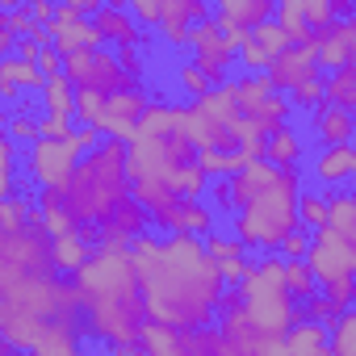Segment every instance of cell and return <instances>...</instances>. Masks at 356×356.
<instances>
[{
    "instance_id": "1",
    "label": "cell",
    "mask_w": 356,
    "mask_h": 356,
    "mask_svg": "<svg viewBox=\"0 0 356 356\" xmlns=\"http://www.w3.org/2000/svg\"><path fill=\"white\" fill-rule=\"evenodd\" d=\"M130 264L138 277V293L147 306V323L172 331H197L218 318L222 306V277L206 256L202 239L193 235H138L130 248Z\"/></svg>"
},
{
    "instance_id": "2",
    "label": "cell",
    "mask_w": 356,
    "mask_h": 356,
    "mask_svg": "<svg viewBox=\"0 0 356 356\" xmlns=\"http://www.w3.org/2000/svg\"><path fill=\"white\" fill-rule=\"evenodd\" d=\"M126 176L130 189H163L181 202H202L210 181L197 168V151L185 134V105H172L163 97L147 101L130 143H126Z\"/></svg>"
},
{
    "instance_id": "3",
    "label": "cell",
    "mask_w": 356,
    "mask_h": 356,
    "mask_svg": "<svg viewBox=\"0 0 356 356\" xmlns=\"http://www.w3.org/2000/svg\"><path fill=\"white\" fill-rule=\"evenodd\" d=\"M72 289L84 314V331L109 348H130L138 343L147 327V306L138 293V277L130 264L126 248L97 243L84 268L72 273Z\"/></svg>"
},
{
    "instance_id": "4",
    "label": "cell",
    "mask_w": 356,
    "mask_h": 356,
    "mask_svg": "<svg viewBox=\"0 0 356 356\" xmlns=\"http://www.w3.org/2000/svg\"><path fill=\"white\" fill-rule=\"evenodd\" d=\"M80 335L84 314L72 281H63L59 273L0 285V339H9L17 352L30 356L55 343H80Z\"/></svg>"
},
{
    "instance_id": "5",
    "label": "cell",
    "mask_w": 356,
    "mask_h": 356,
    "mask_svg": "<svg viewBox=\"0 0 356 356\" xmlns=\"http://www.w3.org/2000/svg\"><path fill=\"white\" fill-rule=\"evenodd\" d=\"M298 168H273L268 159L248 163L227 181V210H235V243L277 252L285 235L298 231Z\"/></svg>"
},
{
    "instance_id": "6",
    "label": "cell",
    "mask_w": 356,
    "mask_h": 356,
    "mask_svg": "<svg viewBox=\"0 0 356 356\" xmlns=\"http://www.w3.org/2000/svg\"><path fill=\"white\" fill-rule=\"evenodd\" d=\"M130 202V176H126V147L113 138H101L88 155H80L72 181L63 185L67 214L88 231L101 227L118 206Z\"/></svg>"
},
{
    "instance_id": "7",
    "label": "cell",
    "mask_w": 356,
    "mask_h": 356,
    "mask_svg": "<svg viewBox=\"0 0 356 356\" xmlns=\"http://www.w3.org/2000/svg\"><path fill=\"white\" fill-rule=\"evenodd\" d=\"M235 298L248 327L260 335H285L298 323V302L285 293V281H281V256L256 260L252 273L235 285Z\"/></svg>"
},
{
    "instance_id": "8",
    "label": "cell",
    "mask_w": 356,
    "mask_h": 356,
    "mask_svg": "<svg viewBox=\"0 0 356 356\" xmlns=\"http://www.w3.org/2000/svg\"><path fill=\"white\" fill-rule=\"evenodd\" d=\"M51 273H55L51 235L38 222V214L17 231H0V285L22 277H51Z\"/></svg>"
},
{
    "instance_id": "9",
    "label": "cell",
    "mask_w": 356,
    "mask_h": 356,
    "mask_svg": "<svg viewBox=\"0 0 356 356\" xmlns=\"http://www.w3.org/2000/svg\"><path fill=\"white\" fill-rule=\"evenodd\" d=\"M218 314H222V327H218V356H289L281 335H260V331L248 327L235 289L222 293Z\"/></svg>"
},
{
    "instance_id": "10",
    "label": "cell",
    "mask_w": 356,
    "mask_h": 356,
    "mask_svg": "<svg viewBox=\"0 0 356 356\" xmlns=\"http://www.w3.org/2000/svg\"><path fill=\"white\" fill-rule=\"evenodd\" d=\"M302 264L310 268L314 285H339V281H352V273H356V243L331 235L327 227H323V231H310V248H306Z\"/></svg>"
},
{
    "instance_id": "11",
    "label": "cell",
    "mask_w": 356,
    "mask_h": 356,
    "mask_svg": "<svg viewBox=\"0 0 356 356\" xmlns=\"http://www.w3.org/2000/svg\"><path fill=\"white\" fill-rule=\"evenodd\" d=\"M76 163H80V151H76L72 138H38V143H30V176H34L38 189L63 193Z\"/></svg>"
},
{
    "instance_id": "12",
    "label": "cell",
    "mask_w": 356,
    "mask_h": 356,
    "mask_svg": "<svg viewBox=\"0 0 356 356\" xmlns=\"http://www.w3.org/2000/svg\"><path fill=\"white\" fill-rule=\"evenodd\" d=\"M314 76H323V72H318V59H314V42L285 47V51L268 63V72H264V80H268V88H273L277 97L293 92L298 84H306V80H314Z\"/></svg>"
},
{
    "instance_id": "13",
    "label": "cell",
    "mask_w": 356,
    "mask_h": 356,
    "mask_svg": "<svg viewBox=\"0 0 356 356\" xmlns=\"http://www.w3.org/2000/svg\"><path fill=\"white\" fill-rule=\"evenodd\" d=\"M143 109H147V97H143L138 88H126V92L105 97V109H101L97 134H101V138H113V143L126 147L130 134H134V126H138V118H143Z\"/></svg>"
},
{
    "instance_id": "14",
    "label": "cell",
    "mask_w": 356,
    "mask_h": 356,
    "mask_svg": "<svg viewBox=\"0 0 356 356\" xmlns=\"http://www.w3.org/2000/svg\"><path fill=\"white\" fill-rule=\"evenodd\" d=\"M47 34H51V51H55L59 59L80 55V51H97V47H101L92 22H88V17H76L67 5H55V22L47 26Z\"/></svg>"
},
{
    "instance_id": "15",
    "label": "cell",
    "mask_w": 356,
    "mask_h": 356,
    "mask_svg": "<svg viewBox=\"0 0 356 356\" xmlns=\"http://www.w3.org/2000/svg\"><path fill=\"white\" fill-rule=\"evenodd\" d=\"M314 59H318V72L331 67H352L356 63V17L352 22H331L323 34H314Z\"/></svg>"
},
{
    "instance_id": "16",
    "label": "cell",
    "mask_w": 356,
    "mask_h": 356,
    "mask_svg": "<svg viewBox=\"0 0 356 356\" xmlns=\"http://www.w3.org/2000/svg\"><path fill=\"white\" fill-rule=\"evenodd\" d=\"M285 47H289V38H285L273 22H264V26H256V30L248 34V42L235 51V59L248 67V76H264V72H268V63H273Z\"/></svg>"
},
{
    "instance_id": "17",
    "label": "cell",
    "mask_w": 356,
    "mask_h": 356,
    "mask_svg": "<svg viewBox=\"0 0 356 356\" xmlns=\"http://www.w3.org/2000/svg\"><path fill=\"white\" fill-rule=\"evenodd\" d=\"M80 88L101 92V97H113V92L134 88V80L122 72V63H118L113 51H92V55H88V67H84V76H80V84H76V92H80Z\"/></svg>"
},
{
    "instance_id": "18",
    "label": "cell",
    "mask_w": 356,
    "mask_h": 356,
    "mask_svg": "<svg viewBox=\"0 0 356 356\" xmlns=\"http://www.w3.org/2000/svg\"><path fill=\"white\" fill-rule=\"evenodd\" d=\"M147 227H151V222H147L143 206L130 197L126 206H118V210L97 227V235H92V239H97V243H109V248H130L138 235H147Z\"/></svg>"
},
{
    "instance_id": "19",
    "label": "cell",
    "mask_w": 356,
    "mask_h": 356,
    "mask_svg": "<svg viewBox=\"0 0 356 356\" xmlns=\"http://www.w3.org/2000/svg\"><path fill=\"white\" fill-rule=\"evenodd\" d=\"M210 17H214V26H218L222 34H231V30L252 34L256 26L273 22V0H222Z\"/></svg>"
},
{
    "instance_id": "20",
    "label": "cell",
    "mask_w": 356,
    "mask_h": 356,
    "mask_svg": "<svg viewBox=\"0 0 356 356\" xmlns=\"http://www.w3.org/2000/svg\"><path fill=\"white\" fill-rule=\"evenodd\" d=\"M92 30H97L101 42H113L118 51H138L143 38H147V34L130 22V13H126L122 5H101V9L92 13Z\"/></svg>"
},
{
    "instance_id": "21",
    "label": "cell",
    "mask_w": 356,
    "mask_h": 356,
    "mask_svg": "<svg viewBox=\"0 0 356 356\" xmlns=\"http://www.w3.org/2000/svg\"><path fill=\"white\" fill-rule=\"evenodd\" d=\"M202 248H206V256L214 260V268H218L222 285H239V281L252 273V260L243 256V248H239L235 239H227V235H206V239H202Z\"/></svg>"
},
{
    "instance_id": "22",
    "label": "cell",
    "mask_w": 356,
    "mask_h": 356,
    "mask_svg": "<svg viewBox=\"0 0 356 356\" xmlns=\"http://www.w3.org/2000/svg\"><path fill=\"white\" fill-rule=\"evenodd\" d=\"M314 118V134H318V143L323 147H343V143H352V134H356V122H352V113H343V109H331V105H318V109H310Z\"/></svg>"
},
{
    "instance_id": "23",
    "label": "cell",
    "mask_w": 356,
    "mask_h": 356,
    "mask_svg": "<svg viewBox=\"0 0 356 356\" xmlns=\"http://www.w3.org/2000/svg\"><path fill=\"white\" fill-rule=\"evenodd\" d=\"M352 172H356V151H352V143H343V147H323V155L314 159V176L323 185H343V181H352Z\"/></svg>"
},
{
    "instance_id": "24",
    "label": "cell",
    "mask_w": 356,
    "mask_h": 356,
    "mask_svg": "<svg viewBox=\"0 0 356 356\" xmlns=\"http://www.w3.org/2000/svg\"><path fill=\"white\" fill-rule=\"evenodd\" d=\"M88 256H92V235H88V231H76V235H59V239H51L55 273H76V268H84Z\"/></svg>"
},
{
    "instance_id": "25",
    "label": "cell",
    "mask_w": 356,
    "mask_h": 356,
    "mask_svg": "<svg viewBox=\"0 0 356 356\" xmlns=\"http://www.w3.org/2000/svg\"><path fill=\"white\" fill-rule=\"evenodd\" d=\"M323 105L352 113V105H356V63H352V67H339V72H331V76H323Z\"/></svg>"
},
{
    "instance_id": "26",
    "label": "cell",
    "mask_w": 356,
    "mask_h": 356,
    "mask_svg": "<svg viewBox=\"0 0 356 356\" xmlns=\"http://www.w3.org/2000/svg\"><path fill=\"white\" fill-rule=\"evenodd\" d=\"M138 348H143V356H189L185 352V335L172 331V327H159V323H147L143 327Z\"/></svg>"
},
{
    "instance_id": "27",
    "label": "cell",
    "mask_w": 356,
    "mask_h": 356,
    "mask_svg": "<svg viewBox=\"0 0 356 356\" xmlns=\"http://www.w3.org/2000/svg\"><path fill=\"white\" fill-rule=\"evenodd\" d=\"M193 67L202 72V80H206L210 88H218V84H227V72L235 67V51H231L227 42H218V47H210V51H197V55H193Z\"/></svg>"
},
{
    "instance_id": "28",
    "label": "cell",
    "mask_w": 356,
    "mask_h": 356,
    "mask_svg": "<svg viewBox=\"0 0 356 356\" xmlns=\"http://www.w3.org/2000/svg\"><path fill=\"white\" fill-rule=\"evenodd\" d=\"M264 159H268L273 168H298V159H302V138L293 134V126H281V130H273V134L264 138Z\"/></svg>"
},
{
    "instance_id": "29",
    "label": "cell",
    "mask_w": 356,
    "mask_h": 356,
    "mask_svg": "<svg viewBox=\"0 0 356 356\" xmlns=\"http://www.w3.org/2000/svg\"><path fill=\"white\" fill-rule=\"evenodd\" d=\"M42 118H55V122H72V109H76V88L63 80V76H55V80H47L42 84Z\"/></svg>"
},
{
    "instance_id": "30",
    "label": "cell",
    "mask_w": 356,
    "mask_h": 356,
    "mask_svg": "<svg viewBox=\"0 0 356 356\" xmlns=\"http://www.w3.org/2000/svg\"><path fill=\"white\" fill-rule=\"evenodd\" d=\"M327 231L356 243V197L352 193H335L327 197Z\"/></svg>"
},
{
    "instance_id": "31",
    "label": "cell",
    "mask_w": 356,
    "mask_h": 356,
    "mask_svg": "<svg viewBox=\"0 0 356 356\" xmlns=\"http://www.w3.org/2000/svg\"><path fill=\"white\" fill-rule=\"evenodd\" d=\"M281 281H285V293L293 298V302H310L314 298V277H310V268L302 264V260H281Z\"/></svg>"
},
{
    "instance_id": "32",
    "label": "cell",
    "mask_w": 356,
    "mask_h": 356,
    "mask_svg": "<svg viewBox=\"0 0 356 356\" xmlns=\"http://www.w3.org/2000/svg\"><path fill=\"white\" fill-rule=\"evenodd\" d=\"M327 352L331 356H356V314L352 310H343L327 327Z\"/></svg>"
},
{
    "instance_id": "33",
    "label": "cell",
    "mask_w": 356,
    "mask_h": 356,
    "mask_svg": "<svg viewBox=\"0 0 356 356\" xmlns=\"http://www.w3.org/2000/svg\"><path fill=\"white\" fill-rule=\"evenodd\" d=\"M206 17H210V9L202 5V0H163V9H159V26L163 22H172V26H197Z\"/></svg>"
},
{
    "instance_id": "34",
    "label": "cell",
    "mask_w": 356,
    "mask_h": 356,
    "mask_svg": "<svg viewBox=\"0 0 356 356\" xmlns=\"http://www.w3.org/2000/svg\"><path fill=\"white\" fill-rule=\"evenodd\" d=\"M298 227L302 231H323L327 227V197L323 193H302L298 197Z\"/></svg>"
},
{
    "instance_id": "35",
    "label": "cell",
    "mask_w": 356,
    "mask_h": 356,
    "mask_svg": "<svg viewBox=\"0 0 356 356\" xmlns=\"http://www.w3.org/2000/svg\"><path fill=\"white\" fill-rule=\"evenodd\" d=\"M101 109H105V97H101V92H88V88H80V92H76V109H72V118H80V126H92V130H97Z\"/></svg>"
},
{
    "instance_id": "36",
    "label": "cell",
    "mask_w": 356,
    "mask_h": 356,
    "mask_svg": "<svg viewBox=\"0 0 356 356\" xmlns=\"http://www.w3.org/2000/svg\"><path fill=\"white\" fill-rule=\"evenodd\" d=\"M302 17H306V30H310V38H314V34H323V30L335 22V13H331V0H302Z\"/></svg>"
},
{
    "instance_id": "37",
    "label": "cell",
    "mask_w": 356,
    "mask_h": 356,
    "mask_svg": "<svg viewBox=\"0 0 356 356\" xmlns=\"http://www.w3.org/2000/svg\"><path fill=\"white\" fill-rule=\"evenodd\" d=\"M285 101H289V109H318L323 105V76L298 84L293 92H285Z\"/></svg>"
},
{
    "instance_id": "38",
    "label": "cell",
    "mask_w": 356,
    "mask_h": 356,
    "mask_svg": "<svg viewBox=\"0 0 356 356\" xmlns=\"http://www.w3.org/2000/svg\"><path fill=\"white\" fill-rule=\"evenodd\" d=\"M185 352H189V356H218V327L185 331Z\"/></svg>"
},
{
    "instance_id": "39",
    "label": "cell",
    "mask_w": 356,
    "mask_h": 356,
    "mask_svg": "<svg viewBox=\"0 0 356 356\" xmlns=\"http://www.w3.org/2000/svg\"><path fill=\"white\" fill-rule=\"evenodd\" d=\"M339 314H343V310H339V306H331L327 298H310L306 306H298V318H306V323H318V327H331Z\"/></svg>"
},
{
    "instance_id": "40",
    "label": "cell",
    "mask_w": 356,
    "mask_h": 356,
    "mask_svg": "<svg viewBox=\"0 0 356 356\" xmlns=\"http://www.w3.org/2000/svg\"><path fill=\"white\" fill-rule=\"evenodd\" d=\"M5 130H9L13 143H17V138H22V143H38V122H34L30 113H13V118L5 122Z\"/></svg>"
},
{
    "instance_id": "41",
    "label": "cell",
    "mask_w": 356,
    "mask_h": 356,
    "mask_svg": "<svg viewBox=\"0 0 356 356\" xmlns=\"http://www.w3.org/2000/svg\"><path fill=\"white\" fill-rule=\"evenodd\" d=\"M306 248H310V231H302V227H298L293 235H285V239H281V248H277V252H281V260H302V256H306Z\"/></svg>"
},
{
    "instance_id": "42",
    "label": "cell",
    "mask_w": 356,
    "mask_h": 356,
    "mask_svg": "<svg viewBox=\"0 0 356 356\" xmlns=\"http://www.w3.org/2000/svg\"><path fill=\"white\" fill-rule=\"evenodd\" d=\"M181 88H185V92H189V97H193V101H197V97H206V92H210V84H206V80H202V72H197V67H193V63H185V67H181Z\"/></svg>"
},
{
    "instance_id": "43",
    "label": "cell",
    "mask_w": 356,
    "mask_h": 356,
    "mask_svg": "<svg viewBox=\"0 0 356 356\" xmlns=\"http://www.w3.org/2000/svg\"><path fill=\"white\" fill-rule=\"evenodd\" d=\"M34 67L42 72V80H55V76H63V59H59V55H55L51 47H47L42 55H38V63H34Z\"/></svg>"
},
{
    "instance_id": "44",
    "label": "cell",
    "mask_w": 356,
    "mask_h": 356,
    "mask_svg": "<svg viewBox=\"0 0 356 356\" xmlns=\"http://www.w3.org/2000/svg\"><path fill=\"white\" fill-rule=\"evenodd\" d=\"M38 138H72V122L42 118V122H38Z\"/></svg>"
},
{
    "instance_id": "45",
    "label": "cell",
    "mask_w": 356,
    "mask_h": 356,
    "mask_svg": "<svg viewBox=\"0 0 356 356\" xmlns=\"http://www.w3.org/2000/svg\"><path fill=\"white\" fill-rule=\"evenodd\" d=\"M30 17H34V26H51L55 22V5H51V0H30Z\"/></svg>"
},
{
    "instance_id": "46",
    "label": "cell",
    "mask_w": 356,
    "mask_h": 356,
    "mask_svg": "<svg viewBox=\"0 0 356 356\" xmlns=\"http://www.w3.org/2000/svg\"><path fill=\"white\" fill-rule=\"evenodd\" d=\"M159 34H163L168 47H185V42H189V26H172V22H163Z\"/></svg>"
},
{
    "instance_id": "47",
    "label": "cell",
    "mask_w": 356,
    "mask_h": 356,
    "mask_svg": "<svg viewBox=\"0 0 356 356\" xmlns=\"http://www.w3.org/2000/svg\"><path fill=\"white\" fill-rule=\"evenodd\" d=\"M0 172L13 176V138L9 134H0Z\"/></svg>"
},
{
    "instance_id": "48",
    "label": "cell",
    "mask_w": 356,
    "mask_h": 356,
    "mask_svg": "<svg viewBox=\"0 0 356 356\" xmlns=\"http://www.w3.org/2000/svg\"><path fill=\"white\" fill-rule=\"evenodd\" d=\"M30 356H80V343H55V348H38Z\"/></svg>"
},
{
    "instance_id": "49",
    "label": "cell",
    "mask_w": 356,
    "mask_h": 356,
    "mask_svg": "<svg viewBox=\"0 0 356 356\" xmlns=\"http://www.w3.org/2000/svg\"><path fill=\"white\" fill-rule=\"evenodd\" d=\"M206 193H210V202H218V206L227 210V181H214V185H210Z\"/></svg>"
},
{
    "instance_id": "50",
    "label": "cell",
    "mask_w": 356,
    "mask_h": 356,
    "mask_svg": "<svg viewBox=\"0 0 356 356\" xmlns=\"http://www.w3.org/2000/svg\"><path fill=\"white\" fill-rule=\"evenodd\" d=\"M5 197H13V176L0 172V202H5Z\"/></svg>"
},
{
    "instance_id": "51",
    "label": "cell",
    "mask_w": 356,
    "mask_h": 356,
    "mask_svg": "<svg viewBox=\"0 0 356 356\" xmlns=\"http://www.w3.org/2000/svg\"><path fill=\"white\" fill-rule=\"evenodd\" d=\"M0 356H22V352H17V348H13L9 339H0Z\"/></svg>"
},
{
    "instance_id": "52",
    "label": "cell",
    "mask_w": 356,
    "mask_h": 356,
    "mask_svg": "<svg viewBox=\"0 0 356 356\" xmlns=\"http://www.w3.org/2000/svg\"><path fill=\"white\" fill-rule=\"evenodd\" d=\"M0 126H5V113H0Z\"/></svg>"
}]
</instances>
